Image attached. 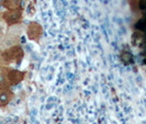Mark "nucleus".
Listing matches in <instances>:
<instances>
[{
	"label": "nucleus",
	"mask_w": 146,
	"mask_h": 124,
	"mask_svg": "<svg viewBox=\"0 0 146 124\" xmlns=\"http://www.w3.org/2000/svg\"><path fill=\"white\" fill-rule=\"evenodd\" d=\"M27 33H28V36H29L30 40L37 41L41 37V34H42V28L36 22H31L29 27H28Z\"/></svg>",
	"instance_id": "nucleus-3"
},
{
	"label": "nucleus",
	"mask_w": 146,
	"mask_h": 124,
	"mask_svg": "<svg viewBox=\"0 0 146 124\" xmlns=\"http://www.w3.org/2000/svg\"><path fill=\"white\" fill-rule=\"evenodd\" d=\"M19 3H20V0H5V6L9 9V10H12V9H17L19 7Z\"/></svg>",
	"instance_id": "nucleus-6"
},
{
	"label": "nucleus",
	"mask_w": 146,
	"mask_h": 124,
	"mask_svg": "<svg viewBox=\"0 0 146 124\" xmlns=\"http://www.w3.org/2000/svg\"><path fill=\"white\" fill-rule=\"evenodd\" d=\"M24 78V74L17 70V69H10L7 73V80L10 85H17Z\"/></svg>",
	"instance_id": "nucleus-4"
},
{
	"label": "nucleus",
	"mask_w": 146,
	"mask_h": 124,
	"mask_svg": "<svg viewBox=\"0 0 146 124\" xmlns=\"http://www.w3.org/2000/svg\"><path fill=\"white\" fill-rule=\"evenodd\" d=\"M7 81V74L0 72V86H6Z\"/></svg>",
	"instance_id": "nucleus-8"
},
{
	"label": "nucleus",
	"mask_w": 146,
	"mask_h": 124,
	"mask_svg": "<svg viewBox=\"0 0 146 124\" xmlns=\"http://www.w3.org/2000/svg\"><path fill=\"white\" fill-rule=\"evenodd\" d=\"M22 17V12L20 9H12V10H8L7 12L3 15V19L5 21L7 22L9 25H12V24H15L21 20Z\"/></svg>",
	"instance_id": "nucleus-1"
},
{
	"label": "nucleus",
	"mask_w": 146,
	"mask_h": 124,
	"mask_svg": "<svg viewBox=\"0 0 146 124\" xmlns=\"http://www.w3.org/2000/svg\"><path fill=\"white\" fill-rule=\"evenodd\" d=\"M3 3H5V0H0V6L3 5Z\"/></svg>",
	"instance_id": "nucleus-10"
},
{
	"label": "nucleus",
	"mask_w": 146,
	"mask_h": 124,
	"mask_svg": "<svg viewBox=\"0 0 146 124\" xmlns=\"http://www.w3.org/2000/svg\"><path fill=\"white\" fill-rule=\"evenodd\" d=\"M137 28L141 29L142 31H145L146 32V17L145 18H143V19H141L139 22H137Z\"/></svg>",
	"instance_id": "nucleus-7"
},
{
	"label": "nucleus",
	"mask_w": 146,
	"mask_h": 124,
	"mask_svg": "<svg viewBox=\"0 0 146 124\" xmlns=\"http://www.w3.org/2000/svg\"><path fill=\"white\" fill-rule=\"evenodd\" d=\"M22 55H23V52L21 48L19 46H15L3 53V58L6 59L8 63H11L13 60H20Z\"/></svg>",
	"instance_id": "nucleus-2"
},
{
	"label": "nucleus",
	"mask_w": 146,
	"mask_h": 124,
	"mask_svg": "<svg viewBox=\"0 0 146 124\" xmlns=\"http://www.w3.org/2000/svg\"><path fill=\"white\" fill-rule=\"evenodd\" d=\"M12 98V92L10 90H8L6 88L0 89V107H5L7 105L9 101Z\"/></svg>",
	"instance_id": "nucleus-5"
},
{
	"label": "nucleus",
	"mask_w": 146,
	"mask_h": 124,
	"mask_svg": "<svg viewBox=\"0 0 146 124\" xmlns=\"http://www.w3.org/2000/svg\"><path fill=\"white\" fill-rule=\"evenodd\" d=\"M139 8L141 10H146V0H139Z\"/></svg>",
	"instance_id": "nucleus-9"
}]
</instances>
